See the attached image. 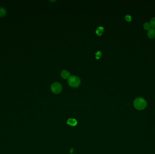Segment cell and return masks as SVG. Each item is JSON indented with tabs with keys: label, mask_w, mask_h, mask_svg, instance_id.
Segmentation results:
<instances>
[{
	"label": "cell",
	"mask_w": 155,
	"mask_h": 154,
	"mask_svg": "<svg viewBox=\"0 0 155 154\" xmlns=\"http://www.w3.org/2000/svg\"><path fill=\"white\" fill-rule=\"evenodd\" d=\"M102 56V53L100 51H98L95 54V57L97 59H99Z\"/></svg>",
	"instance_id": "8fae6325"
},
{
	"label": "cell",
	"mask_w": 155,
	"mask_h": 154,
	"mask_svg": "<svg viewBox=\"0 0 155 154\" xmlns=\"http://www.w3.org/2000/svg\"><path fill=\"white\" fill-rule=\"evenodd\" d=\"M103 31H104V28L102 26H99L96 29V33L98 35H101L103 32Z\"/></svg>",
	"instance_id": "52a82bcc"
},
{
	"label": "cell",
	"mask_w": 155,
	"mask_h": 154,
	"mask_svg": "<svg viewBox=\"0 0 155 154\" xmlns=\"http://www.w3.org/2000/svg\"><path fill=\"white\" fill-rule=\"evenodd\" d=\"M7 14L6 9L3 7H0V17H3Z\"/></svg>",
	"instance_id": "ba28073f"
},
{
	"label": "cell",
	"mask_w": 155,
	"mask_h": 154,
	"mask_svg": "<svg viewBox=\"0 0 155 154\" xmlns=\"http://www.w3.org/2000/svg\"><path fill=\"white\" fill-rule=\"evenodd\" d=\"M74 151V148H71V149H70V153H71V154H72Z\"/></svg>",
	"instance_id": "4fadbf2b"
},
{
	"label": "cell",
	"mask_w": 155,
	"mask_h": 154,
	"mask_svg": "<svg viewBox=\"0 0 155 154\" xmlns=\"http://www.w3.org/2000/svg\"><path fill=\"white\" fill-rule=\"evenodd\" d=\"M125 19L127 21L131 22L132 20V18L129 15H126L125 16Z\"/></svg>",
	"instance_id": "7c38bea8"
},
{
	"label": "cell",
	"mask_w": 155,
	"mask_h": 154,
	"mask_svg": "<svg viewBox=\"0 0 155 154\" xmlns=\"http://www.w3.org/2000/svg\"><path fill=\"white\" fill-rule=\"evenodd\" d=\"M80 82V79L76 75L70 76L68 80L69 85L73 88H76L79 86Z\"/></svg>",
	"instance_id": "7a4b0ae2"
},
{
	"label": "cell",
	"mask_w": 155,
	"mask_h": 154,
	"mask_svg": "<svg viewBox=\"0 0 155 154\" xmlns=\"http://www.w3.org/2000/svg\"><path fill=\"white\" fill-rule=\"evenodd\" d=\"M62 77L64 79H69L70 76V73L67 70H63L61 73Z\"/></svg>",
	"instance_id": "5b68a950"
},
{
	"label": "cell",
	"mask_w": 155,
	"mask_h": 154,
	"mask_svg": "<svg viewBox=\"0 0 155 154\" xmlns=\"http://www.w3.org/2000/svg\"><path fill=\"white\" fill-rule=\"evenodd\" d=\"M148 38L151 39H153L155 38V29L151 28L148 32Z\"/></svg>",
	"instance_id": "277c9868"
},
{
	"label": "cell",
	"mask_w": 155,
	"mask_h": 154,
	"mask_svg": "<svg viewBox=\"0 0 155 154\" xmlns=\"http://www.w3.org/2000/svg\"><path fill=\"white\" fill-rule=\"evenodd\" d=\"M150 25L152 28H155V17L152 18L151 19V20H150Z\"/></svg>",
	"instance_id": "9c48e42d"
},
{
	"label": "cell",
	"mask_w": 155,
	"mask_h": 154,
	"mask_svg": "<svg viewBox=\"0 0 155 154\" xmlns=\"http://www.w3.org/2000/svg\"><path fill=\"white\" fill-rule=\"evenodd\" d=\"M77 121L76 119L74 118H69L67 121V124L71 126H75L77 124Z\"/></svg>",
	"instance_id": "8992f818"
},
{
	"label": "cell",
	"mask_w": 155,
	"mask_h": 154,
	"mask_svg": "<svg viewBox=\"0 0 155 154\" xmlns=\"http://www.w3.org/2000/svg\"><path fill=\"white\" fill-rule=\"evenodd\" d=\"M143 27H144V29L146 30H149L151 28V25H150V24L149 23H145L144 24V25H143Z\"/></svg>",
	"instance_id": "30bf717a"
},
{
	"label": "cell",
	"mask_w": 155,
	"mask_h": 154,
	"mask_svg": "<svg viewBox=\"0 0 155 154\" xmlns=\"http://www.w3.org/2000/svg\"><path fill=\"white\" fill-rule=\"evenodd\" d=\"M51 91L54 94H58L61 92L62 90V86L60 83H53L51 86Z\"/></svg>",
	"instance_id": "3957f363"
},
{
	"label": "cell",
	"mask_w": 155,
	"mask_h": 154,
	"mask_svg": "<svg viewBox=\"0 0 155 154\" xmlns=\"http://www.w3.org/2000/svg\"><path fill=\"white\" fill-rule=\"evenodd\" d=\"M134 106L139 110H141L145 109L147 107V103L144 99L139 97L136 98L134 101Z\"/></svg>",
	"instance_id": "6da1fadb"
}]
</instances>
